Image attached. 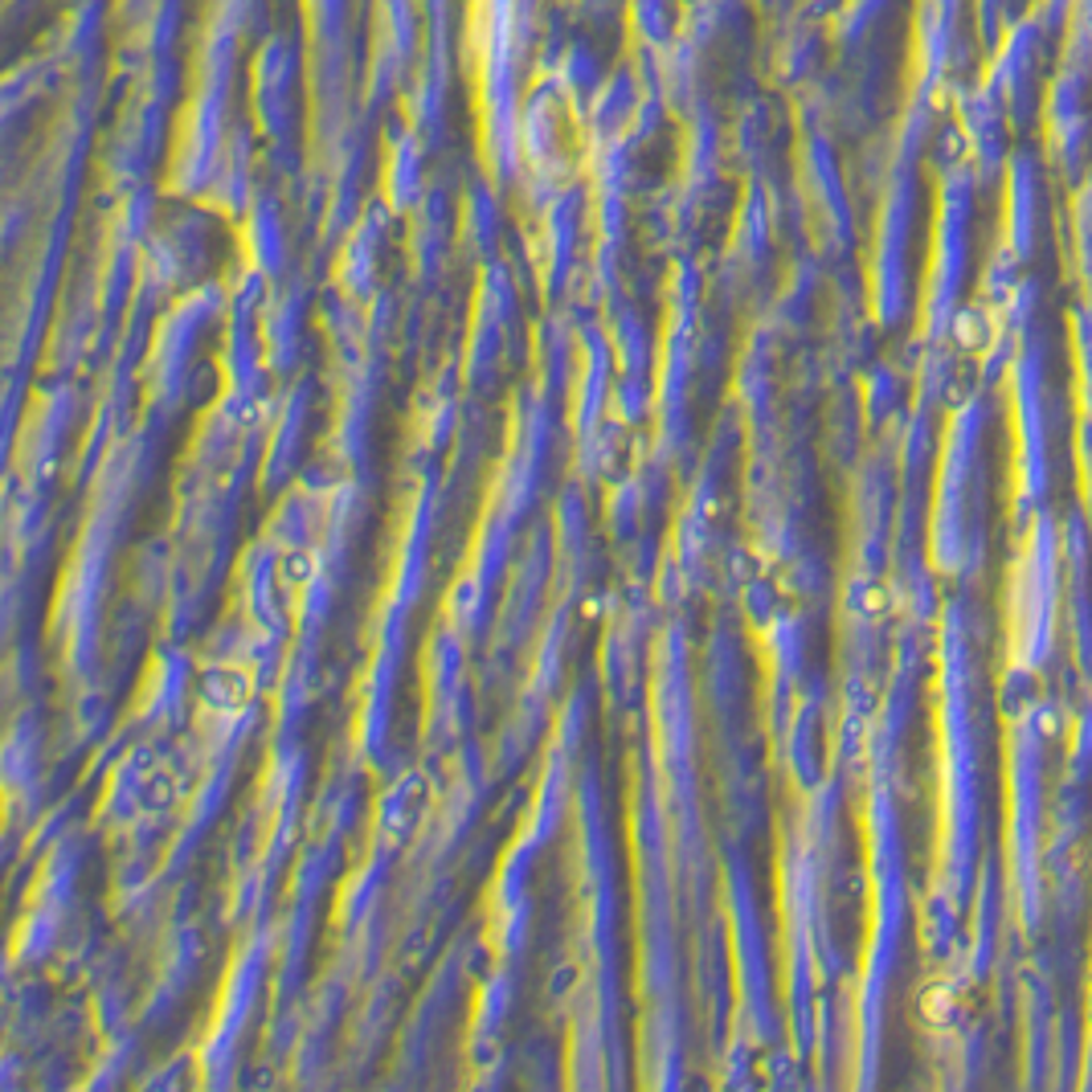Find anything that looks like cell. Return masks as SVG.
Returning <instances> with one entry per match:
<instances>
[{"label": "cell", "instance_id": "cell-1", "mask_svg": "<svg viewBox=\"0 0 1092 1092\" xmlns=\"http://www.w3.org/2000/svg\"><path fill=\"white\" fill-rule=\"evenodd\" d=\"M197 696H201L213 712H241L246 700H250V680L229 663L205 667L201 680H197Z\"/></svg>", "mask_w": 1092, "mask_h": 1092}, {"label": "cell", "instance_id": "cell-2", "mask_svg": "<svg viewBox=\"0 0 1092 1092\" xmlns=\"http://www.w3.org/2000/svg\"><path fill=\"white\" fill-rule=\"evenodd\" d=\"M278 577H282L287 586L303 590V586L315 577V556L312 553H287L282 561H278Z\"/></svg>", "mask_w": 1092, "mask_h": 1092}]
</instances>
